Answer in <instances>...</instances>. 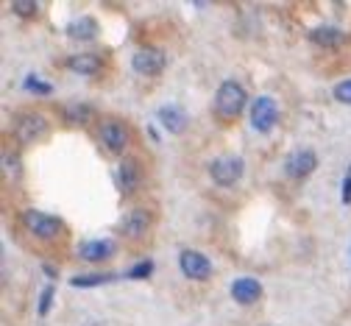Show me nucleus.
Returning a JSON list of instances; mask_svg holds the SVG:
<instances>
[{"mask_svg": "<svg viewBox=\"0 0 351 326\" xmlns=\"http://www.w3.org/2000/svg\"><path fill=\"white\" fill-rule=\"evenodd\" d=\"M67 67L73 73H78V75H95L101 70V56H95V54H75V56L67 59Z\"/></svg>", "mask_w": 351, "mask_h": 326, "instance_id": "nucleus-14", "label": "nucleus"}, {"mask_svg": "<svg viewBox=\"0 0 351 326\" xmlns=\"http://www.w3.org/2000/svg\"><path fill=\"white\" fill-rule=\"evenodd\" d=\"M131 67L143 75H156L165 67V54L159 48H143L131 56Z\"/></svg>", "mask_w": 351, "mask_h": 326, "instance_id": "nucleus-10", "label": "nucleus"}, {"mask_svg": "<svg viewBox=\"0 0 351 326\" xmlns=\"http://www.w3.org/2000/svg\"><path fill=\"white\" fill-rule=\"evenodd\" d=\"M140 184V170H137V165L131 162V159H123L120 162V167H117V187L123 190V193H131Z\"/></svg>", "mask_w": 351, "mask_h": 326, "instance_id": "nucleus-15", "label": "nucleus"}, {"mask_svg": "<svg viewBox=\"0 0 351 326\" xmlns=\"http://www.w3.org/2000/svg\"><path fill=\"white\" fill-rule=\"evenodd\" d=\"M112 282V273H86V276H73V288H98Z\"/></svg>", "mask_w": 351, "mask_h": 326, "instance_id": "nucleus-18", "label": "nucleus"}, {"mask_svg": "<svg viewBox=\"0 0 351 326\" xmlns=\"http://www.w3.org/2000/svg\"><path fill=\"white\" fill-rule=\"evenodd\" d=\"M120 229H123V235H125V237L140 240V237L145 235V231L151 229V212H145V209H134V212H128Z\"/></svg>", "mask_w": 351, "mask_h": 326, "instance_id": "nucleus-12", "label": "nucleus"}, {"mask_svg": "<svg viewBox=\"0 0 351 326\" xmlns=\"http://www.w3.org/2000/svg\"><path fill=\"white\" fill-rule=\"evenodd\" d=\"M232 299L237 304H243V307H251V304H256L262 299V285L256 282L254 276H240V279L232 282Z\"/></svg>", "mask_w": 351, "mask_h": 326, "instance_id": "nucleus-9", "label": "nucleus"}, {"mask_svg": "<svg viewBox=\"0 0 351 326\" xmlns=\"http://www.w3.org/2000/svg\"><path fill=\"white\" fill-rule=\"evenodd\" d=\"M243 159L234 156V154H226V156H217L212 165H209V176L215 178V184H221V187H232V184L240 181L243 176Z\"/></svg>", "mask_w": 351, "mask_h": 326, "instance_id": "nucleus-5", "label": "nucleus"}, {"mask_svg": "<svg viewBox=\"0 0 351 326\" xmlns=\"http://www.w3.org/2000/svg\"><path fill=\"white\" fill-rule=\"evenodd\" d=\"M343 204H351V165L343 176Z\"/></svg>", "mask_w": 351, "mask_h": 326, "instance_id": "nucleus-26", "label": "nucleus"}, {"mask_svg": "<svg viewBox=\"0 0 351 326\" xmlns=\"http://www.w3.org/2000/svg\"><path fill=\"white\" fill-rule=\"evenodd\" d=\"M12 12H14L17 17H34L36 3H31V0H23V3H12Z\"/></svg>", "mask_w": 351, "mask_h": 326, "instance_id": "nucleus-24", "label": "nucleus"}, {"mask_svg": "<svg viewBox=\"0 0 351 326\" xmlns=\"http://www.w3.org/2000/svg\"><path fill=\"white\" fill-rule=\"evenodd\" d=\"M95 34H98V23L93 17H78L67 25V36L73 39H93Z\"/></svg>", "mask_w": 351, "mask_h": 326, "instance_id": "nucleus-17", "label": "nucleus"}, {"mask_svg": "<svg viewBox=\"0 0 351 326\" xmlns=\"http://www.w3.org/2000/svg\"><path fill=\"white\" fill-rule=\"evenodd\" d=\"M53 293H56V290H53V285H48V288H45V293H42V299H39V315H42V318H45V315L51 312Z\"/></svg>", "mask_w": 351, "mask_h": 326, "instance_id": "nucleus-23", "label": "nucleus"}, {"mask_svg": "<svg viewBox=\"0 0 351 326\" xmlns=\"http://www.w3.org/2000/svg\"><path fill=\"white\" fill-rule=\"evenodd\" d=\"M114 254V243L112 240H86V243H81V248H78V257L84 259V262H104V259H109Z\"/></svg>", "mask_w": 351, "mask_h": 326, "instance_id": "nucleus-13", "label": "nucleus"}, {"mask_svg": "<svg viewBox=\"0 0 351 326\" xmlns=\"http://www.w3.org/2000/svg\"><path fill=\"white\" fill-rule=\"evenodd\" d=\"M315 167H318V156H315L313 151H295V154H290L287 162H285V173H287L290 178H295V181L306 178Z\"/></svg>", "mask_w": 351, "mask_h": 326, "instance_id": "nucleus-8", "label": "nucleus"}, {"mask_svg": "<svg viewBox=\"0 0 351 326\" xmlns=\"http://www.w3.org/2000/svg\"><path fill=\"white\" fill-rule=\"evenodd\" d=\"M243 106H245V89L237 84V81H223L221 86H217V95H215V112L221 115V117H226V120H232V117H237L240 112H243Z\"/></svg>", "mask_w": 351, "mask_h": 326, "instance_id": "nucleus-1", "label": "nucleus"}, {"mask_svg": "<svg viewBox=\"0 0 351 326\" xmlns=\"http://www.w3.org/2000/svg\"><path fill=\"white\" fill-rule=\"evenodd\" d=\"M332 95L340 101V104H351V78H346V81H340L335 89H332Z\"/></svg>", "mask_w": 351, "mask_h": 326, "instance_id": "nucleus-22", "label": "nucleus"}, {"mask_svg": "<svg viewBox=\"0 0 351 326\" xmlns=\"http://www.w3.org/2000/svg\"><path fill=\"white\" fill-rule=\"evenodd\" d=\"M179 265H182V273L187 276V279H193V282H201V279H209L212 276V262H209V257H204L201 251H182V259H179Z\"/></svg>", "mask_w": 351, "mask_h": 326, "instance_id": "nucleus-7", "label": "nucleus"}, {"mask_svg": "<svg viewBox=\"0 0 351 326\" xmlns=\"http://www.w3.org/2000/svg\"><path fill=\"white\" fill-rule=\"evenodd\" d=\"M23 86H25V89H31V92H36V95H51V92H53V86H51L48 81H39L36 75H28Z\"/></svg>", "mask_w": 351, "mask_h": 326, "instance_id": "nucleus-21", "label": "nucleus"}, {"mask_svg": "<svg viewBox=\"0 0 351 326\" xmlns=\"http://www.w3.org/2000/svg\"><path fill=\"white\" fill-rule=\"evenodd\" d=\"M310 42L321 45V48H335V45L343 42V31L335 28V25H321V28H313L310 31Z\"/></svg>", "mask_w": 351, "mask_h": 326, "instance_id": "nucleus-16", "label": "nucleus"}, {"mask_svg": "<svg viewBox=\"0 0 351 326\" xmlns=\"http://www.w3.org/2000/svg\"><path fill=\"white\" fill-rule=\"evenodd\" d=\"M98 137L106 145V151H112V154H123L128 145V128L120 120H104L98 126Z\"/></svg>", "mask_w": 351, "mask_h": 326, "instance_id": "nucleus-6", "label": "nucleus"}, {"mask_svg": "<svg viewBox=\"0 0 351 326\" xmlns=\"http://www.w3.org/2000/svg\"><path fill=\"white\" fill-rule=\"evenodd\" d=\"M279 123V104L268 95H259L254 104H251V126L259 131V134H271Z\"/></svg>", "mask_w": 351, "mask_h": 326, "instance_id": "nucleus-4", "label": "nucleus"}, {"mask_svg": "<svg viewBox=\"0 0 351 326\" xmlns=\"http://www.w3.org/2000/svg\"><path fill=\"white\" fill-rule=\"evenodd\" d=\"M12 134H14L17 143H23V145L36 143L39 137H45V134H48V120L42 117V115H36V112H23V115L14 117V123H12Z\"/></svg>", "mask_w": 351, "mask_h": 326, "instance_id": "nucleus-3", "label": "nucleus"}, {"mask_svg": "<svg viewBox=\"0 0 351 326\" xmlns=\"http://www.w3.org/2000/svg\"><path fill=\"white\" fill-rule=\"evenodd\" d=\"M23 226L31 231L34 237H39V240H53V237L62 235V229H64V223L56 215L39 212V209H25L23 212Z\"/></svg>", "mask_w": 351, "mask_h": 326, "instance_id": "nucleus-2", "label": "nucleus"}, {"mask_svg": "<svg viewBox=\"0 0 351 326\" xmlns=\"http://www.w3.org/2000/svg\"><path fill=\"white\" fill-rule=\"evenodd\" d=\"M156 117L162 120V126H165L170 134H184V131H187V126H190L187 112H184V109H179V106H170V104L159 106V109H156Z\"/></svg>", "mask_w": 351, "mask_h": 326, "instance_id": "nucleus-11", "label": "nucleus"}, {"mask_svg": "<svg viewBox=\"0 0 351 326\" xmlns=\"http://www.w3.org/2000/svg\"><path fill=\"white\" fill-rule=\"evenodd\" d=\"M151 270H154V262H148V259H145V262H140V265L131 268V270H128V276H131V279H145V276H151Z\"/></svg>", "mask_w": 351, "mask_h": 326, "instance_id": "nucleus-25", "label": "nucleus"}, {"mask_svg": "<svg viewBox=\"0 0 351 326\" xmlns=\"http://www.w3.org/2000/svg\"><path fill=\"white\" fill-rule=\"evenodd\" d=\"M3 167H6L9 178H20V176H23V165H20V159H17L14 151H6V154H3Z\"/></svg>", "mask_w": 351, "mask_h": 326, "instance_id": "nucleus-20", "label": "nucleus"}, {"mask_svg": "<svg viewBox=\"0 0 351 326\" xmlns=\"http://www.w3.org/2000/svg\"><path fill=\"white\" fill-rule=\"evenodd\" d=\"M90 117H93V109L84 106V104H75V106L64 109V120H70V123H86Z\"/></svg>", "mask_w": 351, "mask_h": 326, "instance_id": "nucleus-19", "label": "nucleus"}]
</instances>
